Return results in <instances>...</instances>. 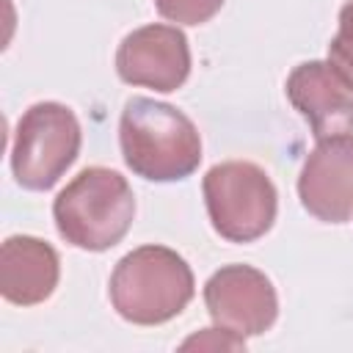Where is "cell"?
<instances>
[{"label":"cell","instance_id":"6da1fadb","mask_svg":"<svg viewBox=\"0 0 353 353\" xmlns=\"http://www.w3.org/2000/svg\"><path fill=\"white\" fill-rule=\"evenodd\" d=\"M119 143L132 174L149 182H176L201 163V135L196 124L168 102L132 97L119 121Z\"/></svg>","mask_w":353,"mask_h":353},{"label":"cell","instance_id":"7a4b0ae2","mask_svg":"<svg viewBox=\"0 0 353 353\" xmlns=\"http://www.w3.org/2000/svg\"><path fill=\"white\" fill-rule=\"evenodd\" d=\"M108 292L127 323L160 325L190 303L196 281L190 265L174 248L141 245L116 262Z\"/></svg>","mask_w":353,"mask_h":353},{"label":"cell","instance_id":"3957f363","mask_svg":"<svg viewBox=\"0 0 353 353\" xmlns=\"http://www.w3.org/2000/svg\"><path fill=\"white\" fill-rule=\"evenodd\" d=\"M52 218L66 243L83 251H108L130 232L135 196L119 171L91 165L55 196Z\"/></svg>","mask_w":353,"mask_h":353},{"label":"cell","instance_id":"277c9868","mask_svg":"<svg viewBox=\"0 0 353 353\" xmlns=\"http://www.w3.org/2000/svg\"><path fill=\"white\" fill-rule=\"evenodd\" d=\"M201 190L212 229L229 243H254L276 221L279 196L256 163H218L204 174Z\"/></svg>","mask_w":353,"mask_h":353},{"label":"cell","instance_id":"5b68a950","mask_svg":"<svg viewBox=\"0 0 353 353\" xmlns=\"http://www.w3.org/2000/svg\"><path fill=\"white\" fill-rule=\"evenodd\" d=\"M80 121L61 102L30 105L14 130L11 171L28 190H50L80 154Z\"/></svg>","mask_w":353,"mask_h":353},{"label":"cell","instance_id":"8992f818","mask_svg":"<svg viewBox=\"0 0 353 353\" xmlns=\"http://www.w3.org/2000/svg\"><path fill=\"white\" fill-rule=\"evenodd\" d=\"M204 306L215 325L237 336L265 334L279 314L273 281L251 265H223L204 284Z\"/></svg>","mask_w":353,"mask_h":353},{"label":"cell","instance_id":"52a82bcc","mask_svg":"<svg viewBox=\"0 0 353 353\" xmlns=\"http://www.w3.org/2000/svg\"><path fill=\"white\" fill-rule=\"evenodd\" d=\"M116 72L130 85L176 91L190 74V47L174 25H143L127 33L116 50Z\"/></svg>","mask_w":353,"mask_h":353},{"label":"cell","instance_id":"ba28073f","mask_svg":"<svg viewBox=\"0 0 353 353\" xmlns=\"http://www.w3.org/2000/svg\"><path fill=\"white\" fill-rule=\"evenodd\" d=\"M298 196L309 215L325 223H345L353 218V135L339 132L317 138L306 154Z\"/></svg>","mask_w":353,"mask_h":353},{"label":"cell","instance_id":"9c48e42d","mask_svg":"<svg viewBox=\"0 0 353 353\" xmlns=\"http://www.w3.org/2000/svg\"><path fill=\"white\" fill-rule=\"evenodd\" d=\"M284 88L292 108L309 121L314 138L353 130V88L328 61L298 63Z\"/></svg>","mask_w":353,"mask_h":353},{"label":"cell","instance_id":"30bf717a","mask_svg":"<svg viewBox=\"0 0 353 353\" xmlns=\"http://www.w3.org/2000/svg\"><path fill=\"white\" fill-rule=\"evenodd\" d=\"M61 279L58 251L30 234H14L0 248V292L8 303H44Z\"/></svg>","mask_w":353,"mask_h":353},{"label":"cell","instance_id":"8fae6325","mask_svg":"<svg viewBox=\"0 0 353 353\" xmlns=\"http://www.w3.org/2000/svg\"><path fill=\"white\" fill-rule=\"evenodd\" d=\"M328 63L353 88V0H347L339 11V30L328 44Z\"/></svg>","mask_w":353,"mask_h":353},{"label":"cell","instance_id":"7c38bea8","mask_svg":"<svg viewBox=\"0 0 353 353\" xmlns=\"http://www.w3.org/2000/svg\"><path fill=\"white\" fill-rule=\"evenodd\" d=\"M223 0H154L160 17L179 25H201L221 11Z\"/></svg>","mask_w":353,"mask_h":353},{"label":"cell","instance_id":"4fadbf2b","mask_svg":"<svg viewBox=\"0 0 353 353\" xmlns=\"http://www.w3.org/2000/svg\"><path fill=\"white\" fill-rule=\"evenodd\" d=\"M221 331H223L221 325L207 328L204 334L190 336L182 347H185V350H188V347H232V350H243V347H245V339H243V336H237V334H232V331H226V334L218 339V334H221Z\"/></svg>","mask_w":353,"mask_h":353}]
</instances>
